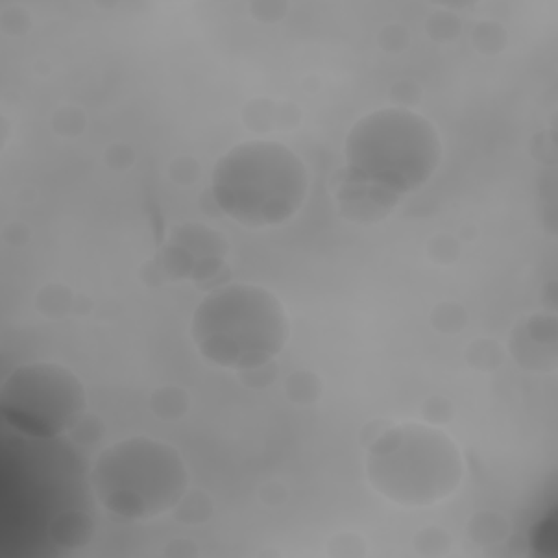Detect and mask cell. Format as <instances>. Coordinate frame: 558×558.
Wrapping results in <instances>:
<instances>
[{"mask_svg":"<svg viewBox=\"0 0 558 558\" xmlns=\"http://www.w3.org/2000/svg\"><path fill=\"white\" fill-rule=\"evenodd\" d=\"M190 336L207 362L253 371L283 351L290 318L272 290L255 283H225L201 299Z\"/></svg>","mask_w":558,"mask_h":558,"instance_id":"obj_2","label":"cell"},{"mask_svg":"<svg viewBox=\"0 0 558 558\" xmlns=\"http://www.w3.org/2000/svg\"><path fill=\"white\" fill-rule=\"evenodd\" d=\"M307 190L303 159L272 140L235 144L216 161L209 181L218 209L251 229L288 222L303 207Z\"/></svg>","mask_w":558,"mask_h":558,"instance_id":"obj_3","label":"cell"},{"mask_svg":"<svg viewBox=\"0 0 558 558\" xmlns=\"http://www.w3.org/2000/svg\"><path fill=\"white\" fill-rule=\"evenodd\" d=\"M87 410V392L74 371L57 362H31L11 371L0 386V414L28 438H57Z\"/></svg>","mask_w":558,"mask_h":558,"instance_id":"obj_6","label":"cell"},{"mask_svg":"<svg viewBox=\"0 0 558 558\" xmlns=\"http://www.w3.org/2000/svg\"><path fill=\"white\" fill-rule=\"evenodd\" d=\"M251 11L257 15V20H277L270 11L275 13H283L286 11V4H277V2H255L251 4Z\"/></svg>","mask_w":558,"mask_h":558,"instance_id":"obj_8","label":"cell"},{"mask_svg":"<svg viewBox=\"0 0 558 558\" xmlns=\"http://www.w3.org/2000/svg\"><path fill=\"white\" fill-rule=\"evenodd\" d=\"M89 486L109 514L148 521L183 501L190 473L177 447L150 436H129L98 453Z\"/></svg>","mask_w":558,"mask_h":558,"instance_id":"obj_5","label":"cell"},{"mask_svg":"<svg viewBox=\"0 0 558 558\" xmlns=\"http://www.w3.org/2000/svg\"><path fill=\"white\" fill-rule=\"evenodd\" d=\"M440 159L438 129L405 107H384L362 116L344 142L349 192H366L379 207H392L401 196L423 187Z\"/></svg>","mask_w":558,"mask_h":558,"instance_id":"obj_1","label":"cell"},{"mask_svg":"<svg viewBox=\"0 0 558 558\" xmlns=\"http://www.w3.org/2000/svg\"><path fill=\"white\" fill-rule=\"evenodd\" d=\"M462 477L460 447L449 434L432 425H390L366 449L371 488L397 506H434L451 497Z\"/></svg>","mask_w":558,"mask_h":558,"instance_id":"obj_4","label":"cell"},{"mask_svg":"<svg viewBox=\"0 0 558 558\" xmlns=\"http://www.w3.org/2000/svg\"><path fill=\"white\" fill-rule=\"evenodd\" d=\"M225 240L220 233L198 222L177 225L163 248V266L170 275L181 279H201L211 275L214 266L222 262Z\"/></svg>","mask_w":558,"mask_h":558,"instance_id":"obj_7","label":"cell"}]
</instances>
